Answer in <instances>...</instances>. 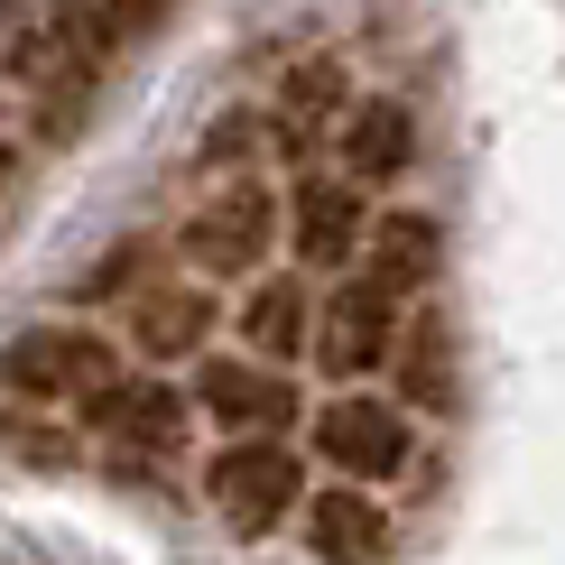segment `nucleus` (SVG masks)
Segmentation results:
<instances>
[{
    "mask_svg": "<svg viewBox=\"0 0 565 565\" xmlns=\"http://www.w3.org/2000/svg\"><path fill=\"white\" fill-rule=\"evenodd\" d=\"M177 260H185V278H204V288L278 269V185L269 177L195 185V204L177 214Z\"/></svg>",
    "mask_w": 565,
    "mask_h": 565,
    "instance_id": "obj_1",
    "label": "nucleus"
},
{
    "mask_svg": "<svg viewBox=\"0 0 565 565\" xmlns=\"http://www.w3.org/2000/svg\"><path fill=\"white\" fill-rule=\"evenodd\" d=\"M130 352L103 334L93 316H38L19 324L10 343H0V390L19 398V408H46V417H75L93 390L121 371Z\"/></svg>",
    "mask_w": 565,
    "mask_h": 565,
    "instance_id": "obj_2",
    "label": "nucleus"
},
{
    "mask_svg": "<svg viewBox=\"0 0 565 565\" xmlns=\"http://www.w3.org/2000/svg\"><path fill=\"white\" fill-rule=\"evenodd\" d=\"M75 427H84V445H103V455H111V473H149L158 482L185 455V427H195V417H185V390L168 381V371H130L121 362L75 408Z\"/></svg>",
    "mask_w": 565,
    "mask_h": 565,
    "instance_id": "obj_3",
    "label": "nucleus"
},
{
    "mask_svg": "<svg viewBox=\"0 0 565 565\" xmlns=\"http://www.w3.org/2000/svg\"><path fill=\"white\" fill-rule=\"evenodd\" d=\"M306 491H316V482H306L297 436H223L214 455H204V510H214L232 537L288 529Z\"/></svg>",
    "mask_w": 565,
    "mask_h": 565,
    "instance_id": "obj_4",
    "label": "nucleus"
},
{
    "mask_svg": "<svg viewBox=\"0 0 565 565\" xmlns=\"http://www.w3.org/2000/svg\"><path fill=\"white\" fill-rule=\"evenodd\" d=\"M306 427H316V455L334 463V482H352V491L417 473V417L381 390H334L324 408H306Z\"/></svg>",
    "mask_w": 565,
    "mask_h": 565,
    "instance_id": "obj_5",
    "label": "nucleus"
},
{
    "mask_svg": "<svg viewBox=\"0 0 565 565\" xmlns=\"http://www.w3.org/2000/svg\"><path fill=\"white\" fill-rule=\"evenodd\" d=\"M185 417H214L223 436H288L306 427L297 371L250 362V352H195L185 362Z\"/></svg>",
    "mask_w": 565,
    "mask_h": 565,
    "instance_id": "obj_6",
    "label": "nucleus"
},
{
    "mask_svg": "<svg viewBox=\"0 0 565 565\" xmlns=\"http://www.w3.org/2000/svg\"><path fill=\"white\" fill-rule=\"evenodd\" d=\"M121 316V352H139V371H185L195 352H214V324H223V288H204V278H168L158 269L139 297L111 306Z\"/></svg>",
    "mask_w": 565,
    "mask_h": 565,
    "instance_id": "obj_7",
    "label": "nucleus"
},
{
    "mask_svg": "<svg viewBox=\"0 0 565 565\" xmlns=\"http://www.w3.org/2000/svg\"><path fill=\"white\" fill-rule=\"evenodd\" d=\"M362 223H371V195L352 177H297L278 195V250L297 260V278H343L352 250H362Z\"/></svg>",
    "mask_w": 565,
    "mask_h": 565,
    "instance_id": "obj_8",
    "label": "nucleus"
},
{
    "mask_svg": "<svg viewBox=\"0 0 565 565\" xmlns=\"http://www.w3.org/2000/svg\"><path fill=\"white\" fill-rule=\"evenodd\" d=\"M398 316H408V306L352 269L343 288L316 306V324H306V352H316V362L334 371L343 390H362V381H381V362H390V343H398Z\"/></svg>",
    "mask_w": 565,
    "mask_h": 565,
    "instance_id": "obj_9",
    "label": "nucleus"
},
{
    "mask_svg": "<svg viewBox=\"0 0 565 565\" xmlns=\"http://www.w3.org/2000/svg\"><path fill=\"white\" fill-rule=\"evenodd\" d=\"M417 168V111L398 93H352L334 111V177H352L362 195H381Z\"/></svg>",
    "mask_w": 565,
    "mask_h": 565,
    "instance_id": "obj_10",
    "label": "nucleus"
},
{
    "mask_svg": "<svg viewBox=\"0 0 565 565\" xmlns=\"http://www.w3.org/2000/svg\"><path fill=\"white\" fill-rule=\"evenodd\" d=\"M352 269H362L371 288H390L398 306L427 297L436 278H445V223H436V214H417V204H371Z\"/></svg>",
    "mask_w": 565,
    "mask_h": 565,
    "instance_id": "obj_11",
    "label": "nucleus"
},
{
    "mask_svg": "<svg viewBox=\"0 0 565 565\" xmlns=\"http://www.w3.org/2000/svg\"><path fill=\"white\" fill-rule=\"evenodd\" d=\"M297 537L316 547V565H390L398 556V520L390 501H371V491L352 482H316L297 501Z\"/></svg>",
    "mask_w": 565,
    "mask_h": 565,
    "instance_id": "obj_12",
    "label": "nucleus"
},
{
    "mask_svg": "<svg viewBox=\"0 0 565 565\" xmlns=\"http://www.w3.org/2000/svg\"><path fill=\"white\" fill-rule=\"evenodd\" d=\"M390 381H398V408H436V417H455L463 408V334H455V324H445L436 316V306H427V316H398V343H390Z\"/></svg>",
    "mask_w": 565,
    "mask_h": 565,
    "instance_id": "obj_13",
    "label": "nucleus"
},
{
    "mask_svg": "<svg viewBox=\"0 0 565 565\" xmlns=\"http://www.w3.org/2000/svg\"><path fill=\"white\" fill-rule=\"evenodd\" d=\"M306 324H316V288H306V278H288V269H260V288H250V306H242V343H250V362L297 371Z\"/></svg>",
    "mask_w": 565,
    "mask_h": 565,
    "instance_id": "obj_14",
    "label": "nucleus"
},
{
    "mask_svg": "<svg viewBox=\"0 0 565 565\" xmlns=\"http://www.w3.org/2000/svg\"><path fill=\"white\" fill-rule=\"evenodd\" d=\"M352 103V65L334 56V46H297L288 65H278V84H269V121H288V130H316V121H334V111Z\"/></svg>",
    "mask_w": 565,
    "mask_h": 565,
    "instance_id": "obj_15",
    "label": "nucleus"
},
{
    "mask_svg": "<svg viewBox=\"0 0 565 565\" xmlns=\"http://www.w3.org/2000/svg\"><path fill=\"white\" fill-rule=\"evenodd\" d=\"M278 149V121L260 103H223V111H204V130H195V177L214 185V177H269L260 158Z\"/></svg>",
    "mask_w": 565,
    "mask_h": 565,
    "instance_id": "obj_16",
    "label": "nucleus"
},
{
    "mask_svg": "<svg viewBox=\"0 0 565 565\" xmlns=\"http://www.w3.org/2000/svg\"><path fill=\"white\" fill-rule=\"evenodd\" d=\"M158 269H168V242H158V232H121V242H103L84 260V278H75V316H111V306L139 297Z\"/></svg>",
    "mask_w": 565,
    "mask_h": 565,
    "instance_id": "obj_17",
    "label": "nucleus"
}]
</instances>
